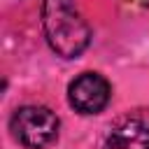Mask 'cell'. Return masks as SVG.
Here are the masks:
<instances>
[{
  "instance_id": "cell-1",
  "label": "cell",
  "mask_w": 149,
  "mask_h": 149,
  "mask_svg": "<svg viewBox=\"0 0 149 149\" xmlns=\"http://www.w3.org/2000/svg\"><path fill=\"white\" fill-rule=\"evenodd\" d=\"M42 28L51 51L61 58H77L91 42V28L74 0H42Z\"/></svg>"
},
{
  "instance_id": "cell-3",
  "label": "cell",
  "mask_w": 149,
  "mask_h": 149,
  "mask_svg": "<svg viewBox=\"0 0 149 149\" xmlns=\"http://www.w3.org/2000/svg\"><path fill=\"white\" fill-rule=\"evenodd\" d=\"M109 95H112V88H109V81L98 74V72H84L79 74L70 88H68V100L70 105L81 112V114H98L107 107L109 102Z\"/></svg>"
},
{
  "instance_id": "cell-4",
  "label": "cell",
  "mask_w": 149,
  "mask_h": 149,
  "mask_svg": "<svg viewBox=\"0 0 149 149\" xmlns=\"http://www.w3.org/2000/svg\"><path fill=\"white\" fill-rule=\"evenodd\" d=\"M105 149H149V126L140 119H128L112 128Z\"/></svg>"
},
{
  "instance_id": "cell-2",
  "label": "cell",
  "mask_w": 149,
  "mask_h": 149,
  "mask_svg": "<svg viewBox=\"0 0 149 149\" xmlns=\"http://www.w3.org/2000/svg\"><path fill=\"white\" fill-rule=\"evenodd\" d=\"M9 128L16 142H21L26 149H44L58 137L61 121L49 107L26 105L12 114Z\"/></svg>"
}]
</instances>
